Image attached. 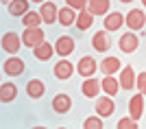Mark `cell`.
Wrapping results in <instances>:
<instances>
[{"instance_id": "cell-1", "label": "cell", "mask_w": 146, "mask_h": 129, "mask_svg": "<svg viewBox=\"0 0 146 129\" xmlns=\"http://www.w3.org/2000/svg\"><path fill=\"white\" fill-rule=\"evenodd\" d=\"M124 24L129 26V31H140V29H144L146 24V15L142 9H131V11L127 13V18H124Z\"/></svg>"}, {"instance_id": "cell-2", "label": "cell", "mask_w": 146, "mask_h": 129, "mask_svg": "<svg viewBox=\"0 0 146 129\" xmlns=\"http://www.w3.org/2000/svg\"><path fill=\"white\" fill-rule=\"evenodd\" d=\"M44 31L39 29V26H35V29H24V35H22V42L26 44V46H31V48H35V46H39L42 42H46L44 39Z\"/></svg>"}, {"instance_id": "cell-3", "label": "cell", "mask_w": 146, "mask_h": 129, "mask_svg": "<svg viewBox=\"0 0 146 129\" xmlns=\"http://www.w3.org/2000/svg\"><path fill=\"white\" fill-rule=\"evenodd\" d=\"M118 46H120L122 53H133V50H137V46H140V37L135 35L133 31H129V33H124V35H120Z\"/></svg>"}, {"instance_id": "cell-4", "label": "cell", "mask_w": 146, "mask_h": 129, "mask_svg": "<svg viewBox=\"0 0 146 129\" xmlns=\"http://www.w3.org/2000/svg\"><path fill=\"white\" fill-rule=\"evenodd\" d=\"M20 42H22V37H20L18 33H13V31L5 33V35H2V48H5V53L15 55L20 50Z\"/></svg>"}, {"instance_id": "cell-5", "label": "cell", "mask_w": 146, "mask_h": 129, "mask_svg": "<svg viewBox=\"0 0 146 129\" xmlns=\"http://www.w3.org/2000/svg\"><path fill=\"white\" fill-rule=\"evenodd\" d=\"M76 70H79V74L81 77H94L96 74V59L94 57H90V55H85V57H81L79 59V63H76Z\"/></svg>"}, {"instance_id": "cell-6", "label": "cell", "mask_w": 146, "mask_h": 129, "mask_svg": "<svg viewBox=\"0 0 146 129\" xmlns=\"http://www.w3.org/2000/svg\"><path fill=\"white\" fill-rule=\"evenodd\" d=\"M113 110H116V103H113V98H111L109 94H107V96L96 98V114H98V116L107 118V116L113 114Z\"/></svg>"}, {"instance_id": "cell-7", "label": "cell", "mask_w": 146, "mask_h": 129, "mask_svg": "<svg viewBox=\"0 0 146 129\" xmlns=\"http://www.w3.org/2000/svg\"><path fill=\"white\" fill-rule=\"evenodd\" d=\"M129 114H131V118H135V120H140L142 114H144V94H133L131 96V101H129Z\"/></svg>"}, {"instance_id": "cell-8", "label": "cell", "mask_w": 146, "mask_h": 129, "mask_svg": "<svg viewBox=\"0 0 146 129\" xmlns=\"http://www.w3.org/2000/svg\"><path fill=\"white\" fill-rule=\"evenodd\" d=\"M92 46L98 50V53H107L111 48V37L107 35V31H96L92 37Z\"/></svg>"}, {"instance_id": "cell-9", "label": "cell", "mask_w": 146, "mask_h": 129, "mask_svg": "<svg viewBox=\"0 0 146 129\" xmlns=\"http://www.w3.org/2000/svg\"><path fill=\"white\" fill-rule=\"evenodd\" d=\"M39 13H42V18L46 24H52V22H57L59 20V9H57L55 2H42V9H39Z\"/></svg>"}, {"instance_id": "cell-10", "label": "cell", "mask_w": 146, "mask_h": 129, "mask_svg": "<svg viewBox=\"0 0 146 129\" xmlns=\"http://www.w3.org/2000/svg\"><path fill=\"white\" fill-rule=\"evenodd\" d=\"M55 50H57V55H61V57L72 55V50H74V39H72L70 35H61L59 39H57V44H55Z\"/></svg>"}, {"instance_id": "cell-11", "label": "cell", "mask_w": 146, "mask_h": 129, "mask_svg": "<svg viewBox=\"0 0 146 129\" xmlns=\"http://www.w3.org/2000/svg\"><path fill=\"white\" fill-rule=\"evenodd\" d=\"M81 90H83V94H85L87 98H96L98 92L103 90V86H100V81H96V77H87V79L83 81Z\"/></svg>"}, {"instance_id": "cell-12", "label": "cell", "mask_w": 146, "mask_h": 129, "mask_svg": "<svg viewBox=\"0 0 146 129\" xmlns=\"http://www.w3.org/2000/svg\"><path fill=\"white\" fill-rule=\"evenodd\" d=\"M5 72L7 74H11V77H18V74H22L24 72V61L20 59V57H9L5 61Z\"/></svg>"}, {"instance_id": "cell-13", "label": "cell", "mask_w": 146, "mask_h": 129, "mask_svg": "<svg viewBox=\"0 0 146 129\" xmlns=\"http://www.w3.org/2000/svg\"><path fill=\"white\" fill-rule=\"evenodd\" d=\"M44 92H46V83H44L42 79H31L29 83H26V94H29L31 98H42Z\"/></svg>"}, {"instance_id": "cell-14", "label": "cell", "mask_w": 146, "mask_h": 129, "mask_svg": "<svg viewBox=\"0 0 146 129\" xmlns=\"http://www.w3.org/2000/svg\"><path fill=\"white\" fill-rule=\"evenodd\" d=\"M70 107H72V98L68 96V94H57V96L52 98V110H55L57 114H66Z\"/></svg>"}, {"instance_id": "cell-15", "label": "cell", "mask_w": 146, "mask_h": 129, "mask_svg": "<svg viewBox=\"0 0 146 129\" xmlns=\"http://www.w3.org/2000/svg\"><path fill=\"white\" fill-rule=\"evenodd\" d=\"M52 72H55V77L57 79H70V77H72V72H74V66L70 61H68V59H61L59 63H57L55 66V70H52Z\"/></svg>"}, {"instance_id": "cell-16", "label": "cell", "mask_w": 146, "mask_h": 129, "mask_svg": "<svg viewBox=\"0 0 146 129\" xmlns=\"http://www.w3.org/2000/svg\"><path fill=\"white\" fill-rule=\"evenodd\" d=\"M87 11L92 15H105V13H109V0H90L87 2Z\"/></svg>"}, {"instance_id": "cell-17", "label": "cell", "mask_w": 146, "mask_h": 129, "mask_svg": "<svg viewBox=\"0 0 146 129\" xmlns=\"http://www.w3.org/2000/svg\"><path fill=\"white\" fill-rule=\"evenodd\" d=\"M122 24H124V15L122 13H118V11L107 13V18H105V29L107 31H118Z\"/></svg>"}, {"instance_id": "cell-18", "label": "cell", "mask_w": 146, "mask_h": 129, "mask_svg": "<svg viewBox=\"0 0 146 129\" xmlns=\"http://www.w3.org/2000/svg\"><path fill=\"white\" fill-rule=\"evenodd\" d=\"M100 86H103V92L109 94V96H116V94L120 92V90H118V88H120V81L113 79V74H105V79L100 81Z\"/></svg>"}, {"instance_id": "cell-19", "label": "cell", "mask_w": 146, "mask_h": 129, "mask_svg": "<svg viewBox=\"0 0 146 129\" xmlns=\"http://www.w3.org/2000/svg\"><path fill=\"white\" fill-rule=\"evenodd\" d=\"M133 86H135V70H133L131 66L122 68V72H120V88L131 90Z\"/></svg>"}, {"instance_id": "cell-20", "label": "cell", "mask_w": 146, "mask_h": 129, "mask_svg": "<svg viewBox=\"0 0 146 129\" xmlns=\"http://www.w3.org/2000/svg\"><path fill=\"white\" fill-rule=\"evenodd\" d=\"M57 22H61L63 26H72L74 22H76V11H74L72 7H63V9H59V20Z\"/></svg>"}, {"instance_id": "cell-21", "label": "cell", "mask_w": 146, "mask_h": 129, "mask_svg": "<svg viewBox=\"0 0 146 129\" xmlns=\"http://www.w3.org/2000/svg\"><path fill=\"white\" fill-rule=\"evenodd\" d=\"M44 22L42 13L39 11H29L26 15H22V24H24V29H35V26H39Z\"/></svg>"}, {"instance_id": "cell-22", "label": "cell", "mask_w": 146, "mask_h": 129, "mask_svg": "<svg viewBox=\"0 0 146 129\" xmlns=\"http://www.w3.org/2000/svg\"><path fill=\"white\" fill-rule=\"evenodd\" d=\"M7 7H9V15H26L29 13V2L26 0H11Z\"/></svg>"}, {"instance_id": "cell-23", "label": "cell", "mask_w": 146, "mask_h": 129, "mask_svg": "<svg viewBox=\"0 0 146 129\" xmlns=\"http://www.w3.org/2000/svg\"><path fill=\"white\" fill-rule=\"evenodd\" d=\"M52 50H55V46H52V44L42 42L39 46H35V53H33V55H35L39 61H46V59H50V57H52Z\"/></svg>"}, {"instance_id": "cell-24", "label": "cell", "mask_w": 146, "mask_h": 129, "mask_svg": "<svg viewBox=\"0 0 146 129\" xmlns=\"http://www.w3.org/2000/svg\"><path fill=\"white\" fill-rule=\"evenodd\" d=\"M100 70L105 74H113L120 70V59L118 57H105L103 61H100Z\"/></svg>"}, {"instance_id": "cell-25", "label": "cell", "mask_w": 146, "mask_h": 129, "mask_svg": "<svg viewBox=\"0 0 146 129\" xmlns=\"http://www.w3.org/2000/svg\"><path fill=\"white\" fill-rule=\"evenodd\" d=\"M94 18H96V15H92V13L85 9V11H79V18H76V22H74V24L79 26V31H85V29H90V26H92Z\"/></svg>"}, {"instance_id": "cell-26", "label": "cell", "mask_w": 146, "mask_h": 129, "mask_svg": "<svg viewBox=\"0 0 146 129\" xmlns=\"http://www.w3.org/2000/svg\"><path fill=\"white\" fill-rule=\"evenodd\" d=\"M15 98V86L13 83H2L0 86V101L2 103H9Z\"/></svg>"}, {"instance_id": "cell-27", "label": "cell", "mask_w": 146, "mask_h": 129, "mask_svg": "<svg viewBox=\"0 0 146 129\" xmlns=\"http://www.w3.org/2000/svg\"><path fill=\"white\" fill-rule=\"evenodd\" d=\"M103 116H90L85 118V123H83V127L85 129H100L103 127V120H100Z\"/></svg>"}, {"instance_id": "cell-28", "label": "cell", "mask_w": 146, "mask_h": 129, "mask_svg": "<svg viewBox=\"0 0 146 129\" xmlns=\"http://www.w3.org/2000/svg\"><path fill=\"white\" fill-rule=\"evenodd\" d=\"M118 129H137V120L131 118V116L120 118V120H118Z\"/></svg>"}, {"instance_id": "cell-29", "label": "cell", "mask_w": 146, "mask_h": 129, "mask_svg": "<svg viewBox=\"0 0 146 129\" xmlns=\"http://www.w3.org/2000/svg\"><path fill=\"white\" fill-rule=\"evenodd\" d=\"M66 2H68V7H72L74 11H85L90 0H66Z\"/></svg>"}, {"instance_id": "cell-30", "label": "cell", "mask_w": 146, "mask_h": 129, "mask_svg": "<svg viewBox=\"0 0 146 129\" xmlns=\"http://www.w3.org/2000/svg\"><path fill=\"white\" fill-rule=\"evenodd\" d=\"M135 86H137V90H140V92L146 96V72H140V74H137V81H135Z\"/></svg>"}, {"instance_id": "cell-31", "label": "cell", "mask_w": 146, "mask_h": 129, "mask_svg": "<svg viewBox=\"0 0 146 129\" xmlns=\"http://www.w3.org/2000/svg\"><path fill=\"white\" fill-rule=\"evenodd\" d=\"M120 2H127V5H131V2H133V0H120Z\"/></svg>"}, {"instance_id": "cell-32", "label": "cell", "mask_w": 146, "mask_h": 129, "mask_svg": "<svg viewBox=\"0 0 146 129\" xmlns=\"http://www.w3.org/2000/svg\"><path fill=\"white\" fill-rule=\"evenodd\" d=\"M31 2H46V0H31Z\"/></svg>"}, {"instance_id": "cell-33", "label": "cell", "mask_w": 146, "mask_h": 129, "mask_svg": "<svg viewBox=\"0 0 146 129\" xmlns=\"http://www.w3.org/2000/svg\"><path fill=\"white\" fill-rule=\"evenodd\" d=\"M2 2H5V5H9V2H11V0H2Z\"/></svg>"}, {"instance_id": "cell-34", "label": "cell", "mask_w": 146, "mask_h": 129, "mask_svg": "<svg viewBox=\"0 0 146 129\" xmlns=\"http://www.w3.org/2000/svg\"><path fill=\"white\" fill-rule=\"evenodd\" d=\"M142 5H144V7H146V0H142Z\"/></svg>"}]
</instances>
